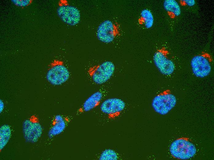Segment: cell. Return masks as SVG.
I'll return each mask as SVG.
<instances>
[{
	"mask_svg": "<svg viewBox=\"0 0 214 160\" xmlns=\"http://www.w3.org/2000/svg\"><path fill=\"white\" fill-rule=\"evenodd\" d=\"M172 156L180 159H187L193 157L196 152L194 145L189 138L182 137L177 139L171 144L169 149Z\"/></svg>",
	"mask_w": 214,
	"mask_h": 160,
	"instance_id": "cell-1",
	"label": "cell"
},
{
	"mask_svg": "<svg viewBox=\"0 0 214 160\" xmlns=\"http://www.w3.org/2000/svg\"><path fill=\"white\" fill-rule=\"evenodd\" d=\"M176 103V99L169 90H164L153 99L152 106L157 113L161 115L167 114Z\"/></svg>",
	"mask_w": 214,
	"mask_h": 160,
	"instance_id": "cell-3",
	"label": "cell"
},
{
	"mask_svg": "<svg viewBox=\"0 0 214 160\" xmlns=\"http://www.w3.org/2000/svg\"><path fill=\"white\" fill-rule=\"evenodd\" d=\"M121 34L119 24L109 20L102 22L98 27L97 32L98 39L105 43L112 42L115 38L120 36Z\"/></svg>",
	"mask_w": 214,
	"mask_h": 160,
	"instance_id": "cell-5",
	"label": "cell"
},
{
	"mask_svg": "<svg viewBox=\"0 0 214 160\" xmlns=\"http://www.w3.org/2000/svg\"><path fill=\"white\" fill-rule=\"evenodd\" d=\"M193 74L197 77L203 78L208 75L211 71V66L208 59L204 56L197 55L191 62Z\"/></svg>",
	"mask_w": 214,
	"mask_h": 160,
	"instance_id": "cell-9",
	"label": "cell"
},
{
	"mask_svg": "<svg viewBox=\"0 0 214 160\" xmlns=\"http://www.w3.org/2000/svg\"><path fill=\"white\" fill-rule=\"evenodd\" d=\"M23 130L26 140L32 143L37 142L42 133V128L39 123L28 119L23 123Z\"/></svg>",
	"mask_w": 214,
	"mask_h": 160,
	"instance_id": "cell-10",
	"label": "cell"
},
{
	"mask_svg": "<svg viewBox=\"0 0 214 160\" xmlns=\"http://www.w3.org/2000/svg\"><path fill=\"white\" fill-rule=\"evenodd\" d=\"M102 97L103 94L101 91L94 92L84 102L79 109L78 112H87L96 108L100 104Z\"/></svg>",
	"mask_w": 214,
	"mask_h": 160,
	"instance_id": "cell-11",
	"label": "cell"
},
{
	"mask_svg": "<svg viewBox=\"0 0 214 160\" xmlns=\"http://www.w3.org/2000/svg\"><path fill=\"white\" fill-rule=\"evenodd\" d=\"M69 77V72L62 62L55 60L51 63L46 76L47 80L50 83L60 85L66 82Z\"/></svg>",
	"mask_w": 214,
	"mask_h": 160,
	"instance_id": "cell-4",
	"label": "cell"
},
{
	"mask_svg": "<svg viewBox=\"0 0 214 160\" xmlns=\"http://www.w3.org/2000/svg\"><path fill=\"white\" fill-rule=\"evenodd\" d=\"M11 134L10 127L7 125L1 126L0 129V148L2 150L8 142Z\"/></svg>",
	"mask_w": 214,
	"mask_h": 160,
	"instance_id": "cell-14",
	"label": "cell"
},
{
	"mask_svg": "<svg viewBox=\"0 0 214 160\" xmlns=\"http://www.w3.org/2000/svg\"><path fill=\"white\" fill-rule=\"evenodd\" d=\"M153 60L159 71L165 75H170L174 71L175 68L173 62L167 57L165 52L162 50H157L155 53Z\"/></svg>",
	"mask_w": 214,
	"mask_h": 160,
	"instance_id": "cell-8",
	"label": "cell"
},
{
	"mask_svg": "<svg viewBox=\"0 0 214 160\" xmlns=\"http://www.w3.org/2000/svg\"><path fill=\"white\" fill-rule=\"evenodd\" d=\"M118 158L117 154L114 150L111 149H107L104 150L101 154L100 160H116Z\"/></svg>",
	"mask_w": 214,
	"mask_h": 160,
	"instance_id": "cell-16",
	"label": "cell"
},
{
	"mask_svg": "<svg viewBox=\"0 0 214 160\" xmlns=\"http://www.w3.org/2000/svg\"><path fill=\"white\" fill-rule=\"evenodd\" d=\"M115 66L111 62L106 61L90 67L87 72L89 76L96 84L101 85L108 81L113 74Z\"/></svg>",
	"mask_w": 214,
	"mask_h": 160,
	"instance_id": "cell-2",
	"label": "cell"
},
{
	"mask_svg": "<svg viewBox=\"0 0 214 160\" xmlns=\"http://www.w3.org/2000/svg\"><path fill=\"white\" fill-rule=\"evenodd\" d=\"M138 22L139 24L144 25L147 29L151 28L154 22V18L152 13L148 9L143 10L141 12Z\"/></svg>",
	"mask_w": 214,
	"mask_h": 160,
	"instance_id": "cell-13",
	"label": "cell"
},
{
	"mask_svg": "<svg viewBox=\"0 0 214 160\" xmlns=\"http://www.w3.org/2000/svg\"><path fill=\"white\" fill-rule=\"evenodd\" d=\"M184 1L189 6H192L195 4V1L194 0H186Z\"/></svg>",
	"mask_w": 214,
	"mask_h": 160,
	"instance_id": "cell-18",
	"label": "cell"
},
{
	"mask_svg": "<svg viewBox=\"0 0 214 160\" xmlns=\"http://www.w3.org/2000/svg\"><path fill=\"white\" fill-rule=\"evenodd\" d=\"M66 126V123L64 118L60 115L56 116L49 131V137L52 138L60 134L65 129Z\"/></svg>",
	"mask_w": 214,
	"mask_h": 160,
	"instance_id": "cell-12",
	"label": "cell"
},
{
	"mask_svg": "<svg viewBox=\"0 0 214 160\" xmlns=\"http://www.w3.org/2000/svg\"><path fill=\"white\" fill-rule=\"evenodd\" d=\"M12 2L16 5L21 7L27 6L32 2L31 0H12Z\"/></svg>",
	"mask_w": 214,
	"mask_h": 160,
	"instance_id": "cell-17",
	"label": "cell"
},
{
	"mask_svg": "<svg viewBox=\"0 0 214 160\" xmlns=\"http://www.w3.org/2000/svg\"><path fill=\"white\" fill-rule=\"evenodd\" d=\"M57 13L61 20L70 25L75 26L80 20V13L76 7L69 5L65 1H60L57 9Z\"/></svg>",
	"mask_w": 214,
	"mask_h": 160,
	"instance_id": "cell-6",
	"label": "cell"
},
{
	"mask_svg": "<svg viewBox=\"0 0 214 160\" xmlns=\"http://www.w3.org/2000/svg\"><path fill=\"white\" fill-rule=\"evenodd\" d=\"M164 6L166 10L172 12L176 16H178L180 14V6L175 0H165L164 2Z\"/></svg>",
	"mask_w": 214,
	"mask_h": 160,
	"instance_id": "cell-15",
	"label": "cell"
},
{
	"mask_svg": "<svg viewBox=\"0 0 214 160\" xmlns=\"http://www.w3.org/2000/svg\"><path fill=\"white\" fill-rule=\"evenodd\" d=\"M4 105L2 102H0V112H1L3 110V108Z\"/></svg>",
	"mask_w": 214,
	"mask_h": 160,
	"instance_id": "cell-19",
	"label": "cell"
},
{
	"mask_svg": "<svg viewBox=\"0 0 214 160\" xmlns=\"http://www.w3.org/2000/svg\"><path fill=\"white\" fill-rule=\"evenodd\" d=\"M125 107V103L122 99L112 98L104 101L100 108L101 111L106 114L109 119H113L119 116Z\"/></svg>",
	"mask_w": 214,
	"mask_h": 160,
	"instance_id": "cell-7",
	"label": "cell"
}]
</instances>
